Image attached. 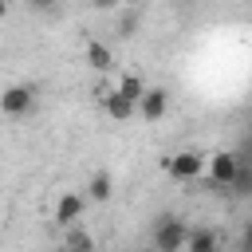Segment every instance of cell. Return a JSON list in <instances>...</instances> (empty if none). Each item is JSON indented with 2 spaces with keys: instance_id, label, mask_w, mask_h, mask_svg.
Here are the masks:
<instances>
[{
  "instance_id": "obj_1",
  "label": "cell",
  "mask_w": 252,
  "mask_h": 252,
  "mask_svg": "<svg viewBox=\"0 0 252 252\" xmlns=\"http://www.w3.org/2000/svg\"><path fill=\"white\" fill-rule=\"evenodd\" d=\"M189 244V224L181 217H161L154 224V252H185Z\"/></svg>"
},
{
  "instance_id": "obj_2",
  "label": "cell",
  "mask_w": 252,
  "mask_h": 252,
  "mask_svg": "<svg viewBox=\"0 0 252 252\" xmlns=\"http://www.w3.org/2000/svg\"><path fill=\"white\" fill-rule=\"evenodd\" d=\"M240 154H232V150H220V154H213L209 161H205V169H209V177H213V185H236L240 181Z\"/></svg>"
},
{
  "instance_id": "obj_3",
  "label": "cell",
  "mask_w": 252,
  "mask_h": 252,
  "mask_svg": "<svg viewBox=\"0 0 252 252\" xmlns=\"http://www.w3.org/2000/svg\"><path fill=\"white\" fill-rule=\"evenodd\" d=\"M205 161H209V158H201V154H193V150H181V154H169L161 165H165V173H169L173 181H193V177H201Z\"/></svg>"
},
{
  "instance_id": "obj_4",
  "label": "cell",
  "mask_w": 252,
  "mask_h": 252,
  "mask_svg": "<svg viewBox=\"0 0 252 252\" xmlns=\"http://www.w3.org/2000/svg\"><path fill=\"white\" fill-rule=\"evenodd\" d=\"M35 110V94H32V87H4L0 91V114H8V118H24V114H32Z\"/></svg>"
},
{
  "instance_id": "obj_5",
  "label": "cell",
  "mask_w": 252,
  "mask_h": 252,
  "mask_svg": "<svg viewBox=\"0 0 252 252\" xmlns=\"http://www.w3.org/2000/svg\"><path fill=\"white\" fill-rule=\"evenodd\" d=\"M98 102H102V110H106L110 122H130V118L138 114V106H134L126 94H118V87H102V91H98Z\"/></svg>"
},
{
  "instance_id": "obj_6",
  "label": "cell",
  "mask_w": 252,
  "mask_h": 252,
  "mask_svg": "<svg viewBox=\"0 0 252 252\" xmlns=\"http://www.w3.org/2000/svg\"><path fill=\"white\" fill-rule=\"evenodd\" d=\"M165 106H169V94H165L161 87H150L146 98L138 102V118H142V122H158V118L165 114Z\"/></svg>"
},
{
  "instance_id": "obj_7",
  "label": "cell",
  "mask_w": 252,
  "mask_h": 252,
  "mask_svg": "<svg viewBox=\"0 0 252 252\" xmlns=\"http://www.w3.org/2000/svg\"><path fill=\"white\" fill-rule=\"evenodd\" d=\"M83 209H87V197H79V193H63L59 205H55V220L67 224V228H75V220L83 217Z\"/></svg>"
},
{
  "instance_id": "obj_8",
  "label": "cell",
  "mask_w": 252,
  "mask_h": 252,
  "mask_svg": "<svg viewBox=\"0 0 252 252\" xmlns=\"http://www.w3.org/2000/svg\"><path fill=\"white\" fill-rule=\"evenodd\" d=\"M185 252H220V232L217 228H189Z\"/></svg>"
},
{
  "instance_id": "obj_9",
  "label": "cell",
  "mask_w": 252,
  "mask_h": 252,
  "mask_svg": "<svg viewBox=\"0 0 252 252\" xmlns=\"http://www.w3.org/2000/svg\"><path fill=\"white\" fill-rule=\"evenodd\" d=\"M87 59H91L94 71H110V67H114V55H110V47H106L102 39H91V43H87Z\"/></svg>"
},
{
  "instance_id": "obj_10",
  "label": "cell",
  "mask_w": 252,
  "mask_h": 252,
  "mask_svg": "<svg viewBox=\"0 0 252 252\" xmlns=\"http://www.w3.org/2000/svg\"><path fill=\"white\" fill-rule=\"evenodd\" d=\"M63 252H94V236L83 228H67L63 236Z\"/></svg>"
},
{
  "instance_id": "obj_11",
  "label": "cell",
  "mask_w": 252,
  "mask_h": 252,
  "mask_svg": "<svg viewBox=\"0 0 252 252\" xmlns=\"http://www.w3.org/2000/svg\"><path fill=\"white\" fill-rule=\"evenodd\" d=\"M146 91H150V87H146V83H142L138 75H122V79H118V94H126V98H130L134 106H138V102L146 98Z\"/></svg>"
},
{
  "instance_id": "obj_12",
  "label": "cell",
  "mask_w": 252,
  "mask_h": 252,
  "mask_svg": "<svg viewBox=\"0 0 252 252\" xmlns=\"http://www.w3.org/2000/svg\"><path fill=\"white\" fill-rule=\"evenodd\" d=\"M110 193H114L110 173H94V177H91V185H87V197H91V201H110Z\"/></svg>"
},
{
  "instance_id": "obj_13",
  "label": "cell",
  "mask_w": 252,
  "mask_h": 252,
  "mask_svg": "<svg viewBox=\"0 0 252 252\" xmlns=\"http://www.w3.org/2000/svg\"><path fill=\"white\" fill-rule=\"evenodd\" d=\"M240 252H252V224L244 228V248H240Z\"/></svg>"
},
{
  "instance_id": "obj_14",
  "label": "cell",
  "mask_w": 252,
  "mask_h": 252,
  "mask_svg": "<svg viewBox=\"0 0 252 252\" xmlns=\"http://www.w3.org/2000/svg\"><path fill=\"white\" fill-rule=\"evenodd\" d=\"M4 16H8V4H4V0H0V20H4Z\"/></svg>"
}]
</instances>
